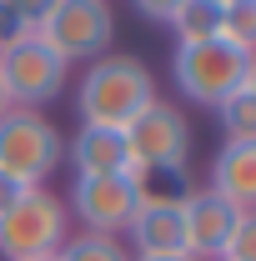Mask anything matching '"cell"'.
<instances>
[{
	"label": "cell",
	"instance_id": "8992f818",
	"mask_svg": "<svg viewBox=\"0 0 256 261\" xmlns=\"http://www.w3.org/2000/svg\"><path fill=\"white\" fill-rule=\"evenodd\" d=\"M126 146H131V161H136V171L146 181L151 176H181L186 156H191V126H186V116L171 100L156 96L126 126Z\"/></svg>",
	"mask_w": 256,
	"mask_h": 261
},
{
	"label": "cell",
	"instance_id": "9c48e42d",
	"mask_svg": "<svg viewBox=\"0 0 256 261\" xmlns=\"http://www.w3.org/2000/svg\"><path fill=\"white\" fill-rule=\"evenodd\" d=\"M246 211H236L226 196H216L211 186L181 196V226H186V256L191 261H216L226 246V236L236 231Z\"/></svg>",
	"mask_w": 256,
	"mask_h": 261
},
{
	"label": "cell",
	"instance_id": "8fae6325",
	"mask_svg": "<svg viewBox=\"0 0 256 261\" xmlns=\"http://www.w3.org/2000/svg\"><path fill=\"white\" fill-rule=\"evenodd\" d=\"M65 161L75 166V176H136V181L146 186V176H141L136 161H131L126 130L81 126V130H75V141H65Z\"/></svg>",
	"mask_w": 256,
	"mask_h": 261
},
{
	"label": "cell",
	"instance_id": "30bf717a",
	"mask_svg": "<svg viewBox=\"0 0 256 261\" xmlns=\"http://www.w3.org/2000/svg\"><path fill=\"white\" fill-rule=\"evenodd\" d=\"M131 246L136 256H186V226H181V196L141 191V206L131 216Z\"/></svg>",
	"mask_w": 256,
	"mask_h": 261
},
{
	"label": "cell",
	"instance_id": "2e32d148",
	"mask_svg": "<svg viewBox=\"0 0 256 261\" xmlns=\"http://www.w3.org/2000/svg\"><path fill=\"white\" fill-rule=\"evenodd\" d=\"M216 40L256 56V0H231V5H221V31H216Z\"/></svg>",
	"mask_w": 256,
	"mask_h": 261
},
{
	"label": "cell",
	"instance_id": "52a82bcc",
	"mask_svg": "<svg viewBox=\"0 0 256 261\" xmlns=\"http://www.w3.org/2000/svg\"><path fill=\"white\" fill-rule=\"evenodd\" d=\"M65 75H70V65L56 50H45L35 35L0 45V91L10 100V111H45L65 91Z\"/></svg>",
	"mask_w": 256,
	"mask_h": 261
},
{
	"label": "cell",
	"instance_id": "3957f363",
	"mask_svg": "<svg viewBox=\"0 0 256 261\" xmlns=\"http://www.w3.org/2000/svg\"><path fill=\"white\" fill-rule=\"evenodd\" d=\"M65 236H70L65 201L56 191H45V186H31L15 206L0 211V256H5V261L56 256Z\"/></svg>",
	"mask_w": 256,
	"mask_h": 261
},
{
	"label": "cell",
	"instance_id": "ffe728a7",
	"mask_svg": "<svg viewBox=\"0 0 256 261\" xmlns=\"http://www.w3.org/2000/svg\"><path fill=\"white\" fill-rule=\"evenodd\" d=\"M25 191H31V186H20V181H10V176H0V211H5V206H15V201H20Z\"/></svg>",
	"mask_w": 256,
	"mask_h": 261
},
{
	"label": "cell",
	"instance_id": "d6986e66",
	"mask_svg": "<svg viewBox=\"0 0 256 261\" xmlns=\"http://www.w3.org/2000/svg\"><path fill=\"white\" fill-rule=\"evenodd\" d=\"M131 5H136V10L146 15V20H156V25H166V20L176 15V5H181V0H131Z\"/></svg>",
	"mask_w": 256,
	"mask_h": 261
},
{
	"label": "cell",
	"instance_id": "5b68a950",
	"mask_svg": "<svg viewBox=\"0 0 256 261\" xmlns=\"http://www.w3.org/2000/svg\"><path fill=\"white\" fill-rule=\"evenodd\" d=\"M65 161V136L40 111H5L0 116V176L20 186H45Z\"/></svg>",
	"mask_w": 256,
	"mask_h": 261
},
{
	"label": "cell",
	"instance_id": "7402d4cb",
	"mask_svg": "<svg viewBox=\"0 0 256 261\" xmlns=\"http://www.w3.org/2000/svg\"><path fill=\"white\" fill-rule=\"evenodd\" d=\"M5 111H10V100H5V91H0V116H5Z\"/></svg>",
	"mask_w": 256,
	"mask_h": 261
},
{
	"label": "cell",
	"instance_id": "7a4b0ae2",
	"mask_svg": "<svg viewBox=\"0 0 256 261\" xmlns=\"http://www.w3.org/2000/svg\"><path fill=\"white\" fill-rule=\"evenodd\" d=\"M171 75H176V91L191 100L216 111L231 91L251 86L256 81V56L251 50H236L226 40H201V45H176L171 56Z\"/></svg>",
	"mask_w": 256,
	"mask_h": 261
},
{
	"label": "cell",
	"instance_id": "6da1fadb",
	"mask_svg": "<svg viewBox=\"0 0 256 261\" xmlns=\"http://www.w3.org/2000/svg\"><path fill=\"white\" fill-rule=\"evenodd\" d=\"M151 100H156V75L146 70V61L106 50L100 61L86 65V75L75 86V116H81V126L126 130Z\"/></svg>",
	"mask_w": 256,
	"mask_h": 261
},
{
	"label": "cell",
	"instance_id": "ba28073f",
	"mask_svg": "<svg viewBox=\"0 0 256 261\" xmlns=\"http://www.w3.org/2000/svg\"><path fill=\"white\" fill-rule=\"evenodd\" d=\"M141 191L146 186L136 176H75L65 216H75L81 226L96 231V236H126L131 216L141 206Z\"/></svg>",
	"mask_w": 256,
	"mask_h": 261
},
{
	"label": "cell",
	"instance_id": "603a6c76",
	"mask_svg": "<svg viewBox=\"0 0 256 261\" xmlns=\"http://www.w3.org/2000/svg\"><path fill=\"white\" fill-rule=\"evenodd\" d=\"M211 5H231V0H211Z\"/></svg>",
	"mask_w": 256,
	"mask_h": 261
},
{
	"label": "cell",
	"instance_id": "4fadbf2b",
	"mask_svg": "<svg viewBox=\"0 0 256 261\" xmlns=\"http://www.w3.org/2000/svg\"><path fill=\"white\" fill-rule=\"evenodd\" d=\"M166 25H171V35H176V45L216 40V31H221V5H211V0H181Z\"/></svg>",
	"mask_w": 256,
	"mask_h": 261
},
{
	"label": "cell",
	"instance_id": "cb8c5ba5",
	"mask_svg": "<svg viewBox=\"0 0 256 261\" xmlns=\"http://www.w3.org/2000/svg\"><path fill=\"white\" fill-rule=\"evenodd\" d=\"M35 261H56V256H35Z\"/></svg>",
	"mask_w": 256,
	"mask_h": 261
},
{
	"label": "cell",
	"instance_id": "277c9868",
	"mask_svg": "<svg viewBox=\"0 0 256 261\" xmlns=\"http://www.w3.org/2000/svg\"><path fill=\"white\" fill-rule=\"evenodd\" d=\"M35 40L45 50H56L65 65L75 61H100L116 40V15H111V0H56L40 25Z\"/></svg>",
	"mask_w": 256,
	"mask_h": 261
},
{
	"label": "cell",
	"instance_id": "5bb4252c",
	"mask_svg": "<svg viewBox=\"0 0 256 261\" xmlns=\"http://www.w3.org/2000/svg\"><path fill=\"white\" fill-rule=\"evenodd\" d=\"M216 126H221L226 141H256V81L231 91V96L216 106Z\"/></svg>",
	"mask_w": 256,
	"mask_h": 261
},
{
	"label": "cell",
	"instance_id": "7c38bea8",
	"mask_svg": "<svg viewBox=\"0 0 256 261\" xmlns=\"http://www.w3.org/2000/svg\"><path fill=\"white\" fill-rule=\"evenodd\" d=\"M211 191L236 211H256V141H221L211 161Z\"/></svg>",
	"mask_w": 256,
	"mask_h": 261
},
{
	"label": "cell",
	"instance_id": "9a60e30c",
	"mask_svg": "<svg viewBox=\"0 0 256 261\" xmlns=\"http://www.w3.org/2000/svg\"><path fill=\"white\" fill-rule=\"evenodd\" d=\"M56 261H131V246L121 236H96V231H81V236H65Z\"/></svg>",
	"mask_w": 256,
	"mask_h": 261
},
{
	"label": "cell",
	"instance_id": "e0dca14e",
	"mask_svg": "<svg viewBox=\"0 0 256 261\" xmlns=\"http://www.w3.org/2000/svg\"><path fill=\"white\" fill-rule=\"evenodd\" d=\"M216 261H256V211H246L236 221V231L226 236V246H221Z\"/></svg>",
	"mask_w": 256,
	"mask_h": 261
},
{
	"label": "cell",
	"instance_id": "ac0fdd59",
	"mask_svg": "<svg viewBox=\"0 0 256 261\" xmlns=\"http://www.w3.org/2000/svg\"><path fill=\"white\" fill-rule=\"evenodd\" d=\"M0 5H10V10H15V15H20V20L35 31V25H40V15H45L56 0H0Z\"/></svg>",
	"mask_w": 256,
	"mask_h": 261
},
{
	"label": "cell",
	"instance_id": "44dd1931",
	"mask_svg": "<svg viewBox=\"0 0 256 261\" xmlns=\"http://www.w3.org/2000/svg\"><path fill=\"white\" fill-rule=\"evenodd\" d=\"M131 261H191V256H131Z\"/></svg>",
	"mask_w": 256,
	"mask_h": 261
}]
</instances>
